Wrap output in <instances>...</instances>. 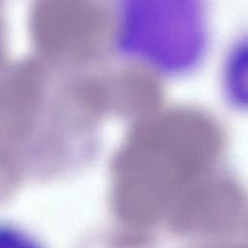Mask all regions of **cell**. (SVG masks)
Returning a JSON list of instances; mask_svg holds the SVG:
<instances>
[{"label":"cell","instance_id":"3","mask_svg":"<svg viewBox=\"0 0 248 248\" xmlns=\"http://www.w3.org/2000/svg\"><path fill=\"white\" fill-rule=\"evenodd\" d=\"M0 248H46L28 229L10 221H0Z\"/></svg>","mask_w":248,"mask_h":248},{"label":"cell","instance_id":"2","mask_svg":"<svg viewBox=\"0 0 248 248\" xmlns=\"http://www.w3.org/2000/svg\"><path fill=\"white\" fill-rule=\"evenodd\" d=\"M224 89L234 106L248 109V36L239 39L226 57Z\"/></svg>","mask_w":248,"mask_h":248},{"label":"cell","instance_id":"1","mask_svg":"<svg viewBox=\"0 0 248 248\" xmlns=\"http://www.w3.org/2000/svg\"><path fill=\"white\" fill-rule=\"evenodd\" d=\"M45 37L58 46H83L93 35V13L81 0H48L42 9Z\"/></svg>","mask_w":248,"mask_h":248}]
</instances>
